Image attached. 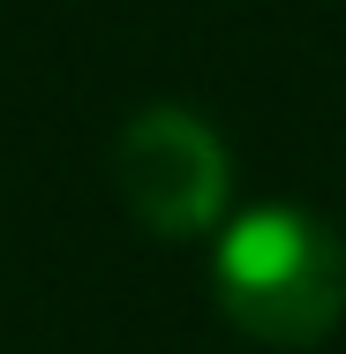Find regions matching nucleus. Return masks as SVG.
<instances>
[{
	"mask_svg": "<svg viewBox=\"0 0 346 354\" xmlns=\"http://www.w3.org/2000/svg\"><path fill=\"white\" fill-rule=\"evenodd\" d=\"M211 294L233 332L264 347H316L346 317V241L301 204H249L218 226Z\"/></svg>",
	"mask_w": 346,
	"mask_h": 354,
	"instance_id": "nucleus-1",
	"label": "nucleus"
},
{
	"mask_svg": "<svg viewBox=\"0 0 346 354\" xmlns=\"http://www.w3.org/2000/svg\"><path fill=\"white\" fill-rule=\"evenodd\" d=\"M113 174L158 241H204L233 218V158L189 106H143L113 143Z\"/></svg>",
	"mask_w": 346,
	"mask_h": 354,
	"instance_id": "nucleus-2",
	"label": "nucleus"
}]
</instances>
